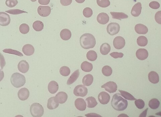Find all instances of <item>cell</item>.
Here are the masks:
<instances>
[{"label": "cell", "instance_id": "obj_1", "mask_svg": "<svg viewBox=\"0 0 161 117\" xmlns=\"http://www.w3.org/2000/svg\"><path fill=\"white\" fill-rule=\"evenodd\" d=\"M111 104L114 110L123 111L127 108L128 102L121 97V94L117 93L113 96Z\"/></svg>", "mask_w": 161, "mask_h": 117}, {"label": "cell", "instance_id": "obj_43", "mask_svg": "<svg viewBox=\"0 0 161 117\" xmlns=\"http://www.w3.org/2000/svg\"><path fill=\"white\" fill-rule=\"evenodd\" d=\"M135 104L136 106L139 109H142L144 108L145 105L144 101L141 99L136 100L135 101Z\"/></svg>", "mask_w": 161, "mask_h": 117}, {"label": "cell", "instance_id": "obj_21", "mask_svg": "<svg viewBox=\"0 0 161 117\" xmlns=\"http://www.w3.org/2000/svg\"><path fill=\"white\" fill-rule=\"evenodd\" d=\"M135 30L139 34H145L148 32V29L146 26L142 24H138L135 26Z\"/></svg>", "mask_w": 161, "mask_h": 117}, {"label": "cell", "instance_id": "obj_27", "mask_svg": "<svg viewBox=\"0 0 161 117\" xmlns=\"http://www.w3.org/2000/svg\"><path fill=\"white\" fill-rule=\"evenodd\" d=\"M81 68L82 71L85 72H89L91 71L93 69V65L91 63L87 61H84L82 63Z\"/></svg>", "mask_w": 161, "mask_h": 117}, {"label": "cell", "instance_id": "obj_36", "mask_svg": "<svg viewBox=\"0 0 161 117\" xmlns=\"http://www.w3.org/2000/svg\"><path fill=\"white\" fill-rule=\"evenodd\" d=\"M102 74L105 76H110L112 74V70L110 66L106 65L102 68Z\"/></svg>", "mask_w": 161, "mask_h": 117}, {"label": "cell", "instance_id": "obj_42", "mask_svg": "<svg viewBox=\"0 0 161 117\" xmlns=\"http://www.w3.org/2000/svg\"><path fill=\"white\" fill-rule=\"evenodd\" d=\"M5 12L9 13V14L13 15H19L24 13H28L26 11L21 10L19 9H10V10L6 11Z\"/></svg>", "mask_w": 161, "mask_h": 117}, {"label": "cell", "instance_id": "obj_7", "mask_svg": "<svg viewBox=\"0 0 161 117\" xmlns=\"http://www.w3.org/2000/svg\"><path fill=\"white\" fill-rule=\"evenodd\" d=\"M125 40L123 38L118 36L115 38L113 41V45L115 48L117 49H121L125 47Z\"/></svg>", "mask_w": 161, "mask_h": 117}, {"label": "cell", "instance_id": "obj_35", "mask_svg": "<svg viewBox=\"0 0 161 117\" xmlns=\"http://www.w3.org/2000/svg\"><path fill=\"white\" fill-rule=\"evenodd\" d=\"M86 57L88 60L93 62L96 60L97 58V53L95 51H89L87 52Z\"/></svg>", "mask_w": 161, "mask_h": 117}, {"label": "cell", "instance_id": "obj_54", "mask_svg": "<svg viewBox=\"0 0 161 117\" xmlns=\"http://www.w3.org/2000/svg\"><path fill=\"white\" fill-rule=\"evenodd\" d=\"M75 1L78 3H84L85 0H75Z\"/></svg>", "mask_w": 161, "mask_h": 117}, {"label": "cell", "instance_id": "obj_51", "mask_svg": "<svg viewBox=\"0 0 161 117\" xmlns=\"http://www.w3.org/2000/svg\"><path fill=\"white\" fill-rule=\"evenodd\" d=\"M85 116L87 117H101V116L98 114L95 113H90L85 115Z\"/></svg>", "mask_w": 161, "mask_h": 117}, {"label": "cell", "instance_id": "obj_33", "mask_svg": "<svg viewBox=\"0 0 161 117\" xmlns=\"http://www.w3.org/2000/svg\"><path fill=\"white\" fill-rule=\"evenodd\" d=\"M33 29L36 31H41L44 28L43 23L40 21H36L33 24Z\"/></svg>", "mask_w": 161, "mask_h": 117}, {"label": "cell", "instance_id": "obj_25", "mask_svg": "<svg viewBox=\"0 0 161 117\" xmlns=\"http://www.w3.org/2000/svg\"><path fill=\"white\" fill-rule=\"evenodd\" d=\"M80 75L79 70H77L75 71L68 78V81L67 82V84L68 85H70L74 83L76 81Z\"/></svg>", "mask_w": 161, "mask_h": 117}, {"label": "cell", "instance_id": "obj_13", "mask_svg": "<svg viewBox=\"0 0 161 117\" xmlns=\"http://www.w3.org/2000/svg\"><path fill=\"white\" fill-rule=\"evenodd\" d=\"M136 56L140 60H144L148 56V53L146 49H139L136 53Z\"/></svg>", "mask_w": 161, "mask_h": 117}, {"label": "cell", "instance_id": "obj_10", "mask_svg": "<svg viewBox=\"0 0 161 117\" xmlns=\"http://www.w3.org/2000/svg\"><path fill=\"white\" fill-rule=\"evenodd\" d=\"M51 9L49 6H40L38 8V13L40 16L43 17L48 16L50 14Z\"/></svg>", "mask_w": 161, "mask_h": 117}, {"label": "cell", "instance_id": "obj_29", "mask_svg": "<svg viewBox=\"0 0 161 117\" xmlns=\"http://www.w3.org/2000/svg\"><path fill=\"white\" fill-rule=\"evenodd\" d=\"M86 101L89 108H93L97 106L98 102L94 97H90L86 99Z\"/></svg>", "mask_w": 161, "mask_h": 117}, {"label": "cell", "instance_id": "obj_37", "mask_svg": "<svg viewBox=\"0 0 161 117\" xmlns=\"http://www.w3.org/2000/svg\"><path fill=\"white\" fill-rule=\"evenodd\" d=\"M3 52L9 54H13L18 56L22 57L24 55L20 51L16 50L11 49H6L3 50Z\"/></svg>", "mask_w": 161, "mask_h": 117}, {"label": "cell", "instance_id": "obj_41", "mask_svg": "<svg viewBox=\"0 0 161 117\" xmlns=\"http://www.w3.org/2000/svg\"><path fill=\"white\" fill-rule=\"evenodd\" d=\"M83 14L84 16L86 18H89L93 15V10L89 7H86L84 9Z\"/></svg>", "mask_w": 161, "mask_h": 117}, {"label": "cell", "instance_id": "obj_46", "mask_svg": "<svg viewBox=\"0 0 161 117\" xmlns=\"http://www.w3.org/2000/svg\"><path fill=\"white\" fill-rule=\"evenodd\" d=\"M110 55L111 56L115 59L118 58H121L123 57L124 54L122 53H118V52H114L110 54Z\"/></svg>", "mask_w": 161, "mask_h": 117}, {"label": "cell", "instance_id": "obj_6", "mask_svg": "<svg viewBox=\"0 0 161 117\" xmlns=\"http://www.w3.org/2000/svg\"><path fill=\"white\" fill-rule=\"evenodd\" d=\"M88 89L85 86L82 85H78L74 88V94L76 96L84 97L87 95Z\"/></svg>", "mask_w": 161, "mask_h": 117}, {"label": "cell", "instance_id": "obj_4", "mask_svg": "<svg viewBox=\"0 0 161 117\" xmlns=\"http://www.w3.org/2000/svg\"><path fill=\"white\" fill-rule=\"evenodd\" d=\"M31 114L34 117H40L43 116L44 113L43 107L39 103L32 104L30 108Z\"/></svg>", "mask_w": 161, "mask_h": 117}, {"label": "cell", "instance_id": "obj_45", "mask_svg": "<svg viewBox=\"0 0 161 117\" xmlns=\"http://www.w3.org/2000/svg\"><path fill=\"white\" fill-rule=\"evenodd\" d=\"M149 6L153 9H157L160 8V3L158 2L153 1L149 3Z\"/></svg>", "mask_w": 161, "mask_h": 117}, {"label": "cell", "instance_id": "obj_14", "mask_svg": "<svg viewBox=\"0 0 161 117\" xmlns=\"http://www.w3.org/2000/svg\"><path fill=\"white\" fill-rule=\"evenodd\" d=\"M75 105L77 109L80 111H85L86 108V103L82 98H78L75 101Z\"/></svg>", "mask_w": 161, "mask_h": 117}, {"label": "cell", "instance_id": "obj_28", "mask_svg": "<svg viewBox=\"0 0 161 117\" xmlns=\"http://www.w3.org/2000/svg\"><path fill=\"white\" fill-rule=\"evenodd\" d=\"M110 13L113 19L121 20L122 19L128 18V15L123 13L111 12Z\"/></svg>", "mask_w": 161, "mask_h": 117}, {"label": "cell", "instance_id": "obj_26", "mask_svg": "<svg viewBox=\"0 0 161 117\" xmlns=\"http://www.w3.org/2000/svg\"><path fill=\"white\" fill-rule=\"evenodd\" d=\"M93 77L91 74H87L84 77L82 80V83L84 86H89L93 84Z\"/></svg>", "mask_w": 161, "mask_h": 117}, {"label": "cell", "instance_id": "obj_38", "mask_svg": "<svg viewBox=\"0 0 161 117\" xmlns=\"http://www.w3.org/2000/svg\"><path fill=\"white\" fill-rule=\"evenodd\" d=\"M59 72L61 75L63 76H68L70 75V70L68 67L66 66H63L60 68Z\"/></svg>", "mask_w": 161, "mask_h": 117}, {"label": "cell", "instance_id": "obj_32", "mask_svg": "<svg viewBox=\"0 0 161 117\" xmlns=\"http://www.w3.org/2000/svg\"><path fill=\"white\" fill-rule=\"evenodd\" d=\"M148 40L146 37L144 36H141L138 37L137 40V43L138 45L144 47L146 46L148 44Z\"/></svg>", "mask_w": 161, "mask_h": 117}, {"label": "cell", "instance_id": "obj_34", "mask_svg": "<svg viewBox=\"0 0 161 117\" xmlns=\"http://www.w3.org/2000/svg\"><path fill=\"white\" fill-rule=\"evenodd\" d=\"M118 91L120 92L122 96L125 98L126 99L128 100L133 101L137 100L133 95L128 93V92L120 90H119Z\"/></svg>", "mask_w": 161, "mask_h": 117}, {"label": "cell", "instance_id": "obj_23", "mask_svg": "<svg viewBox=\"0 0 161 117\" xmlns=\"http://www.w3.org/2000/svg\"><path fill=\"white\" fill-rule=\"evenodd\" d=\"M59 89V86L58 83L55 81H52L48 86V90L50 93L51 94H55L58 91Z\"/></svg>", "mask_w": 161, "mask_h": 117}, {"label": "cell", "instance_id": "obj_31", "mask_svg": "<svg viewBox=\"0 0 161 117\" xmlns=\"http://www.w3.org/2000/svg\"><path fill=\"white\" fill-rule=\"evenodd\" d=\"M160 105V102L156 98L151 99L149 102V106L151 109L156 110L158 109Z\"/></svg>", "mask_w": 161, "mask_h": 117}, {"label": "cell", "instance_id": "obj_16", "mask_svg": "<svg viewBox=\"0 0 161 117\" xmlns=\"http://www.w3.org/2000/svg\"><path fill=\"white\" fill-rule=\"evenodd\" d=\"M18 68L20 72L22 73H26L29 70V65L26 61H21L18 63Z\"/></svg>", "mask_w": 161, "mask_h": 117}, {"label": "cell", "instance_id": "obj_9", "mask_svg": "<svg viewBox=\"0 0 161 117\" xmlns=\"http://www.w3.org/2000/svg\"><path fill=\"white\" fill-rule=\"evenodd\" d=\"M10 17L8 14L5 12H0V26H8L10 24Z\"/></svg>", "mask_w": 161, "mask_h": 117}, {"label": "cell", "instance_id": "obj_52", "mask_svg": "<svg viewBox=\"0 0 161 117\" xmlns=\"http://www.w3.org/2000/svg\"><path fill=\"white\" fill-rule=\"evenodd\" d=\"M148 108H147L146 110H145L143 112L141 113V114L140 115L139 117H145L147 116V111L148 110Z\"/></svg>", "mask_w": 161, "mask_h": 117}, {"label": "cell", "instance_id": "obj_17", "mask_svg": "<svg viewBox=\"0 0 161 117\" xmlns=\"http://www.w3.org/2000/svg\"><path fill=\"white\" fill-rule=\"evenodd\" d=\"M55 98L57 102L60 104H63L68 100V95L65 92L61 91L57 94Z\"/></svg>", "mask_w": 161, "mask_h": 117}, {"label": "cell", "instance_id": "obj_15", "mask_svg": "<svg viewBox=\"0 0 161 117\" xmlns=\"http://www.w3.org/2000/svg\"><path fill=\"white\" fill-rule=\"evenodd\" d=\"M97 20L99 24H105L109 22V17L106 13H101L98 15Z\"/></svg>", "mask_w": 161, "mask_h": 117}, {"label": "cell", "instance_id": "obj_49", "mask_svg": "<svg viewBox=\"0 0 161 117\" xmlns=\"http://www.w3.org/2000/svg\"><path fill=\"white\" fill-rule=\"evenodd\" d=\"M72 0H60V3L63 6H68L72 3Z\"/></svg>", "mask_w": 161, "mask_h": 117}, {"label": "cell", "instance_id": "obj_22", "mask_svg": "<svg viewBox=\"0 0 161 117\" xmlns=\"http://www.w3.org/2000/svg\"><path fill=\"white\" fill-rule=\"evenodd\" d=\"M149 81L153 84H158L160 81V77L158 74L154 71H151L148 75Z\"/></svg>", "mask_w": 161, "mask_h": 117}, {"label": "cell", "instance_id": "obj_24", "mask_svg": "<svg viewBox=\"0 0 161 117\" xmlns=\"http://www.w3.org/2000/svg\"><path fill=\"white\" fill-rule=\"evenodd\" d=\"M60 37L63 40L67 41L70 39L72 36V33L67 29H65L61 31L60 33Z\"/></svg>", "mask_w": 161, "mask_h": 117}, {"label": "cell", "instance_id": "obj_11", "mask_svg": "<svg viewBox=\"0 0 161 117\" xmlns=\"http://www.w3.org/2000/svg\"><path fill=\"white\" fill-rule=\"evenodd\" d=\"M110 96L108 93L105 91L101 92L98 95V100L101 104H106L110 101Z\"/></svg>", "mask_w": 161, "mask_h": 117}, {"label": "cell", "instance_id": "obj_47", "mask_svg": "<svg viewBox=\"0 0 161 117\" xmlns=\"http://www.w3.org/2000/svg\"><path fill=\"white\" fill-rule=\"evenodd\" d=\"M155 20L159 24H161V11H158L155 15Z\"/></svg>", "mask_w": 161, "mask_h": 117}, {"label": "cell", "instance_id": "obj_12", "mask_svg": "<svg viewBox=\"0 0 161 117\" xmlns=\"http://www.w3.org/2000/svg\"><path fill=\"white\" fill-rule=\"evenodd\" d=\"M29 91L26 88H22L18 92V97L22 101L26 100L29 97Z\"/></svg>", "mask_w": 161, "mask_h": 117}, {"label": "cell", "instance_id": "obj_40", "mask_svg": "<svg viewBox=\"0 0 161 117\" xmlns=\"http://www.w3.org/2000/svg\"><path fill=\"white\" fill-rule=\"evenodd\" d=\"M97 5L102 8L108 7L110 5L109 0H97Z\"/></svg>", "mask_w": 161, "mask_h": 117}, {"label": "cell", "instance_id": "obj_39", "mask_svg": "<svg viewBox=\"0 0 161 117\" xmlns=\"http://www.w3.org/2000/svg\"><path fill=\"white\" fill-rule=\"evenodd\" d=\"M19 29L21 33L23 34H26L29 32L30 27L27 24H23L20 25Z\"/></svg>", "mask_w": 161, "mask_h": 117}, {"label": "cell", "instance_id": "obj_53", "mask_svg": "<svg viewBox=\"0 0 161 117\" xmlns=\"http://www.w3.org/2000/svg\"><path fill=\"white\" fill-rule=\"evenodd\" d=\"M4 77V74L3 71L0 69V81L2 80Z\"/></svg>", "mask_w": 161, "mask_h": 117}, {"label": "cell", "instance_id": "obj_3", "mask_svg": "<svg viewBox=\"0 0 161 117\" xmlns=\"http://www.w3.org/2000/svg\"><path fill=\"white\" fill-rule=\"evenodd\" d=\"M11 84L15 88H19L24 86L26 82V78L23 75L18 72L12 75L11 78Z\"/></svg>", "mask_w": 161, "mask_h": 117}, {"label": "cell", "instance_id": "obj_50", "mask_svg": "<svg viewBox=\"0 0 161 117\" xmlns=\"http://www.w3.org/2000/svg\"><path fill=\"white\" fill-rule=\"evenodd\" d=\"M50 0H38L40 4L43 5H47L49 4Z\"/></svg>", "mask_w": 161, "mask_h": 117}, {"label": "cell", "instance_id": "obj_8", "mask_svg": "<svg viewBox=\"0 0 161 117\" xmlns=\"http://www.w3.org/2000/svg\"><path fill=\"white\" fill-rule=\"evenodd\" d=\"M101 87L105 88V91L111 93L116 92L117 90L118 86L115 82L110 81L101 86Z\"/></svg>", "mask_w": 161, "mask_h": 117}, {"label": "cell", "instance_id": "obj_19", "mask_svg": "<svg viewBox=\"0 0 161 117\" xmlns=\"http://www.w3.org/2000/svg\"><path fill=\"white\" fill-rule=\"evenodd\" d=\"M22 51L25 55L30 56L33 54L35 49L32 45L30 44H26L23 47Z\"/></svg>", "mask_w": 161, "mask_h": 117}, {"label": "cell", "instance_id": "obj_2", "mask_svg": "<svg viewBox=\"0 0 161 117\" xmlns=\"http://www.w3.org/2000/svg\"><path fill=\"white\" fill-rule=\"evenodd\" d=\"M80 43L82 47L85 49L93 48L95 47L96 40L94 36L89 33L84 34L80 38Z\"/></svg>", "mask_w": 161, "mask_h": 117}, {"label": "cell", "instance_id": "obj_55", "mask_svg": "<svg viewBox=\"0 0 161 117\" xmlns=\"http://www.w3.org/2000/svg\"><path fill=\"white\" fill-rule=\"evenodd\" d=\"M32 2H35L36 1V0H31Z\"/></svg>", "mask_w": 161, "mask_h": 117}, {"label": "cell", "instance_id": "obj_48", "mask_svg": "<svg viewBox=\"0 0 161 117\" xmlns=\"http://www.w3.org/2000/svg\"><path fill=\"white\" fill-rule=\"evenodd\" d=\"M0 65L1 70H3L4 67L5 66L6 62L4 57L1 53H0Z\"/></svg>", "mask_w": 161, "mask_h": 117}, {"label": "cell", "instance_id": "obj_30", "mask_svg": "<svg viewBox=\"0 0 161 117\" xmlns=\"http://www.w3.org/2000/svg\"><path fill=\"white\" fill-rule=\"evenodd\" d=\"M111 47L109 44L107 43H103L100 48V53L103 55H107L111 51Z\"/></svg>", "mask_w": 161, "mask_h": 117}, {"label": "cell", "instance_id": "obj_20", "mask_svg": "<svg viewBox=\"0 0 161 117\" xmlns=\"http://www.w3.org/2000/svg\"><path fill=\"white\" fill-rule=\"evenodd\" d=\"M59 103L56 100L55 97L49 98L48 100L47 107L49 110H53L56 109L59 107Z\"/></svg>", "mask_w": 161, "mask_h": 117}, {"label": "cell", "instance_id": "obj_5", "mask_svg": "<svg viewBox=\"0 0 161 117\" xmlns=\"http://www.w3.org/2000/svg\"><path fill=\"white\" fill-rule=\"evenodd\" d=\"M120 26L118 23L112 22L107 26V30L108 33L111 36L118 34L120 30Z\"/></svg>", "mask_w": 161, "mask_h": 117}, {"label": "cell", "instance_id": "obj_18", "mask_svg": "<svg viewBox=\"0 0 161 117\" xmlns=\"http://www.w3.org/2000/svg\"><path fill=\"white\" fill-rule=\"evenodd\" d=\"M142 9L141 4V3L138 2L132 8L131 13L132 16L137 17L140 15Z\"/></svg>", "mask_w": 161, "mask_h": 117}, {"label": "cell", "instance_id": "obj_44", "mask_svg": "<svg viewBox=\"0 0 161 117\" xmlns=\"http://www.w3.org/2000/svg\"><path fill=\"white\" fill-rule=\"evenodd\" d=\"M5 3L7 7L13 8L16 6L18 3V1L17 0H6Z\"/></svg>", "mask_w": 161, "mask_h": 117}]
</instances>
